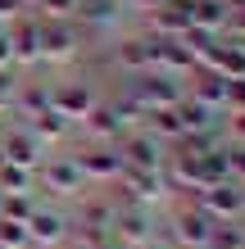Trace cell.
Segmentation results:
<instances>
[{
  "label": "cell",
  "instance_id": "6da1fadb",
  "mask_svg": "<svg viewBox=\"0 0 245 249\" xmlns=\"http://www.w3.org/2000/svg\"><path fill=\"white\" fill-rule=\"evenodd\" d=\"M209 231H213V217L200 209V204H177V209L159 222V236L172 249H205Z\"/></svg>",
  "mask_w": 245,
  "mask_h": 249
},
{
  "label": "cell",
  "instance_id": "7a4b0ae2",
  "mask_svg": "<svg viewBox=\"0 0 245 249\" xmlns=\"http://www.w3.org/2000/svg\"><path fill=\"white\" fill-rule=\"evenodd\" d=\"M113 231L109 236L118 240L123 249H132V245H146L150 236H159V213L150 209V204H136V199H123V195H113Z\"/></svg>",
  "mask_w": 245,
  "mask_h": 249
},
{
  "label": "cell",
  "instance_id": "3957f363",
  "mask_svg": "<svg viewBox=\"0 0 245 249\" xmlns=\"http://www.w3.org/2000/svg\"><path fill=\"white\" fill-rule=\"evenodd\" d=\"M82 50H86V32L73 23V18H50V23H41V64H73L82 59Z\"/></svg>",
  "mask_w": 245,
  "mask_h": 249
},
{
  "label": "cell",
  "instance_id": "277c9868",
  "mask_svg": "<svg viewBox=\"0 0 245 249\" xmlns=\"http://www.w3.org/2000/svg\"><path fill=\"white\" fill-rule=\"evenodd\" d=\"M127 95L136 100L141 109H172L182 100V91H186V82H177V77H164V72H136V77H127V86H123Z\"/></svg>",
  "mask_w": 245,
  "mask_h": 249
},
{
  "label": "cell",
  "instance_id": "5b68a950",
  "mask_svg": "<svg viewBox=\"0 0 245 249\" xmlns=\"http://www.w3.org/2000/svg\"><path fill=\"white\" fill-rule=\"evenodd\" d=\"M37 190H50L59 199H77L86 190V177L73 154H46V163L37 168Z\"/></svg>",
  "mask_w": 245,
  "mask_h": 249
},
{
  "label": "cell",
  "instance_id": "8992f818",
  "mask_svg": "<svg viewBox=\"0 0 245 249\" xmlns=\"http://www.w3.org/2000/svg\"><path fill=\"white\" fill-rule=\"evenodd\" d=\"M23 227H27V236H32V249H59V245L73 240V217H68L59 204H37Z\"/></svg>",
  "mask_w": 245,
  "mask_h": 249
},
{
  "label": "cell",
  "instance_id": "52a82bcc",
  "mask_svg": "<svg viewBox=\"0 0 245 249\" xmlns=\"http://www.w3.org/2000/svg\"><path fill=\"white\" fill-rule=\"evenodd\" d=\"M95 100H100V86H95L91 77H64V82H55V86H50V109H55V113H64L73 127L86 118V113H91Z\"/></svg>",
  "mask_w": 245,
  "mask_h": 249
},
{
  "label": "cell",
  "instance_id": "ba28073f",
  "mask_svg": "<svg viewBox=\"0 0 245 249\" xmlns=\"http://www.w3.org/2000/svg\"><path fill=\"white\" fill-rule=\"evenodd\" d=\"M109 68L118 72V77L150 72V68H154V41H150V32H136V36H118V41H109Z\"/></svg>",
  "mask_w": 245,
  "mask_h": 249
},
{
  "label": "cell",
  "instance_id": "9c48e42d",
  "mask_svg": "<svg viewBox=\"0 0 245 249\" xmlns=\"http://www.w3.org/2000/svg\"><path fill=\"white\" fill-rule=\"evenodd\" d=\"M0 150H5L9 163H19L27 172H37L41 163H46V154H50L46 145L32 136V127H27V123H5V127H0Z\"/></svg>",
  "mask_w": 245,
  "mask_h": 249
},
{
  "label": "cell",
  "instance_id": "30bf717a",
  "mask_svg": "<svg viewBox=\"0 0 245 249\" xmlns=\"http://www.w3.org/2000/svg\"><path fill=\"white\" fill-rule=\"evenodd\" d=\"M113 195H86L77 204V213H68L73 217V240H95V236H109L113 231Z\"/></svg>",
  "mask_w": 245,
  "mask_h": 249
},
{
  "label": "cell",
  "instance_id": "8fae6325",
  "mask_svg": "<svg viewBox=\"0 0 245 249\" xmlns=\"http://www.w3.org/2000/svg\"><path fill=\"white\" fill-rule=\"evenodd\" d=\"M73 159H77V168H82V177H86V181H105V186H113V181H118V172H123V154H118V145L86 141L82 150H73Z\"/></svg>",
  "mask_w": 245,
  "mask_h": 249
},
{
  "label": "cell",
  "instance_id": "7c38bea8",
  "mask_svg": "<svg viewBox=\"0 0 245 249\" xmlns=\"http://www.w3.org/2000/svg\"><path fill=\"white\" fill-rule=\"evenodd\" d=\"M195 204L213 217V222H241V217H245V186L241 181L209 186V190H200V195H195Z\"/></svg>",
  "mask_w": 245,
  "mask_h": 249
},
{
  "label": "cell",
  "instance_id": "4fadbf2b",
  "mask_svg": "<svg viewBox=\"0 0 245 249\" xmlns=\"http://www.w3.org/2000/svg\"><path fill=\"white\" fill-rule=\"evenodd\" d=\"M9 50H14V68H41V18L37 14H19L9 23Z\"/></svg>",
  "mask_w": 245,
  "mask_h": 249
},
{
  "label": "cell",
  "instance_id": "5bb4252c",
  "mask_svg": "<svg viewBox=\"0 0 245 249\" xmlns=\"http://www.w3.org/2000/svg\"><path fill=\"white\" fill-rule=\"evenodd\" d=\"M113 186H123L118 190L123 199L150 204V209H159V199H168L164 195V181H159V168H132V163H123V172H118V181H113Z\"/></svg>",
  "mask_w": 245,
  "mask_h": 249
},
{
  "label": "cell",
  "instance_id": "9a60e30c",
  "mask_svg": "<svg viewBox=\"0 0 245 249\" xmlns=\"http://www.w3.org/2000/svg\"><path fill=\"white\" fill-rule=\"evenodd\" d=\"M77 127L86 131V141H100V145H118L127 136V131H123V118H118V109H113L109 95H100L95 105H91V113H86Z\"/></svg>",
  "mask_w": 245,
  "mask_h": 249
},
{
  "label": "cell",
  "instance_id": "2e32d148",
  "mask_svg": "<svg viewBox=\"0 0 245 249\" xmlns=\"http://www.w3.org/2000/svg\"><path fill=\"white\" fill-rule=\"evenodd\" d=\"M118 154H123V163H132V168H164V141H154L146 127H136V131H127V136L118 141Z\"/></svg>",
  "mask_w": 245,
  "mask_h": 249
},
{
  "label": "cell",
  "instance_id": "e0dca14e",
  "mask_svg": "<svg viewBox=\"0 0 245 249\" xmlns=\"http://www.w3.org/2000/svg\"><path fill=\"white\" fill-rule=\"evenodd\" d=\"M186 95L200 100V105H209L213 113H227V77H218V72H209V68H195L191 77H186Z\"/></svg>",
  "mask_w": 245,
  "mask_h": 249
},
{
  "label": "cell",
  "instance_id": "ac0fdd59",
  "mask_svg": "<svg viewBox=\"0 0 245 249\" xmlns=\"http://www.w3.org/2000/svg\"><path fill=\"white\" fill-rule=\"evenodd\" d=\"M118 18H123V0H77V14H73V23L82 27L86 36L113 27Z\"/></svg>",
  "mask_w": 245,
  "mask_h": 249
},
{
  "label": "cell",
  "instance_id": "d6986e66",
  "mask_svg": "<svg viewBox=\"0 0 245 249\" xmlns=\"http://www.w3.org/2000/svg\"><path fill=\"white\" fill-rule=\"evenodd\" d=\"M146 18H150L146 32H154V36H182L186 27H191V0H164L154 14H146Z\"/></svg>",
  "mask_w": 245,
  "mask_h": 249
},
{
  "label": "cell",
  "instance_id": "ffe728a7",
  "mask_svg": "<svg viewBox=\"0 0 245 249\" xmlns=\"http://www.w3.org/2000/svg\"><path fill=\"white\" fill-rule=\"evenodd\" d=\"M46 109H50V82H19V91H14V105H9L14 118L32 123V118H41Z\"/></svg>",
  "mask_w": 245,
  "mask_h": 249
},
{
  "label": "cell",
  "instance_id": "44dd1931",
  "mask_svg": "<svg viewBox=\"0 0 245 249\" xmlns=\"http://www.w3.org/2000/svg\"><path fill=\"white\" fill-rule=\"evenodd\" d=\"M191 172H195V186H200V190L232 181V168H227V145H223V150H213V154L191 159Z\"/></svg>",
  "mask_w": 245,
  "mask_h": 249
},
{
  "label": "cell",
  "instance_id": "7402d4cb",
  "mask_svg": "<svg viewBox=\"0 0 245 249\" xmlns=\"http://www.w3.org/2000/svg\"><path fill=\"white\" fill-rule=\"evenodd\" d=\"M172 113H177V123H182V131H205V127H218L227 113H213L209 105H200V100H191L182 91V100L172 105Z\"/></svg>",
  "mask_w": 245,
  "mask_h": 249
},
{
  "label": "cell",
  "instance_id": "603a6c76",
  "mask_svg": "<svg viewBox=\"0 0 245 249\" xmlns=\"http://www.w3.org/2000/svg\"><path fill=\"white\" fill-rule=\"evenodd\" d=\"M27 127H32V136H37L41 145H46V150H55L59 141H68V136H73V123H68L64 113H55V109H46L41 118H32Z\"/></svg>",
  "mask_w": 245,
  "mask_h": 249
},
{
  "label": "cell",
  "instance_id": "cb8c5ba5",
  "mask_svg": "<svg viewBox=\"0 0 245 249\" xmlns=\"http://www.w3.org/2000/svg\"><path fill=\"white\" fill-rule=\"evenodd\" d=\"M191 27L223 36L227 32V0H191Z\"/></svg>",
  "mask_w": 245,
  "mask_h": 249
},
{
  "label": "cell",
  "instance_id": "d4e9b609",
  "mask_svg": "<svg viewBox=\"0 0 245 249\" xmlns=\"http://www.w3.org/2000/svg\"><path fill=\"white\" fill-rule=\"evenodd\" d=\"M205 249H245V222H213Z\"/></svg>",
  "mask_w": 245,
  "mask_h": 249
},
{
  "label": "cell",
  "instance_id": "484cf974",
  "mask_svg": "<svg viewBox=\"0 0 245 249\" xmlns=\"http://www.w3.org/2000/svg\"><path fill=\"white\" fill-rule=\"evenodd\" d=\"M0 190L5 195H27V190H37V172H27L19 163H5L0 168Z\"/></svg>",
  "mask_w": 245,
  "mask_h": 249
},
{
  "label": "cell",
  "instance_id": "4316f807",
  "mask_svg": "<svg viewBox=\"0 0 245 249\" xmlns=\"http://www.w3.org/2000/svg\"><path fill=\"white\" fill-rule=\"evenodd\" d=\"M37 204H41L37 190H27V195H5V213H0V217H9V222H27Z\"/></svg>",
  "mask_w": 245,
  "mask_h": 249
},
{
  "label": "cell",
  "instance_id": "83f0119b",
  "mask_svg": "<svg viewBox=\"0 0 245 249\" xmlns=\"http://www.w3.org/2000/svg\"><path fill=\"white\" fill-rule=\"evenodd\" d=\"M27 14H37L41 23H50V18H73V14H77V0H37Z\"/></svg>",
  "mask_w": 245,
  "mask_h": 249
},
{
  "label": "cell",
  "instance_id": "f1b7e54d",
  "mask_svg": "<svg viewBox=\"0 0 245 249\" xmlns=\"http://www.w3.org/2000/svg\"><path fill=\"white\" fill-rule=\"evenodd\" d=\"M0 249H32L27 227H23V222H9V217H0Z\"/></svg>",
  "mask_w": 245,
  "mask_h": 249
},
{
  "label": "cell",
  "instance_id": "f546056e",
  "mask_svg": "<svg viewBox=\"0 0 245 249\" xmlns=\"http://www.w3.org/2000/svg\"><path fill=\"white\" fill-rule=\"evenodd\" d=\"M14 91H19V72H0V118L9 113V105H14Z\"/></svg>",
  "mask_w": 245,
  "mask_h": 249
},
{
  "label": "cell",
  "instance_id": "4dcf8cb0",
  "mask_svg": "<svg viewBox=\"0 0 245 249\" xmlns=\"http://www.w3.org/2000/svg\"><path fill=\"white\" fill-rule=\"evenodd\" d=\"M227 113H245V77L227 82Z\"/></svg>",
  "mask_w": 245,
  "mask_h": 249
},
{
  "label": "cell",
  "instance_id": "1f68e13d",
  "mask_svg": "<svg viewBox=\"0 0 245 249\" xmlns=\"http://www.w3.org/2000/svg\"><path fill=\"white\" fill-rule=\"evenodd\" d=\"M227 168H232V181L245 186V145H227Z\"/></svg>",
  "mask_w": 245,
  "mask_h": 249
},
{
  "label": "cell",
  "instance_id": "d6a6232c",
  "mask_svg": "<svg viewBox=\"0 0 245 249\" xmlns=\"http://www.w3.org/2000/svg\"><path fill=\"white\" fill-rule=\"evenodd\" d=\"M223 127H227V145H245V113H227Z\"/></svg>",
  "mask_w": 245,
  "mask_h": 249
},
{
  "label": "cell",
  "instance_id": "836d02e7",
  "mask_svg": "<svg viewBox=\"0 0 245 249\" xmlns=\"http://www.w3.org/2000/svg\"><path fill=\"white\" fill-rule=\"evenodd\" d=\"M223 36H236V41H245V5L227 9V32H223Z\"/></svg>",
  "mask_w": 245,
  "mask_h": 249
},
{
  "label": "cell",
  "instance_id": "e575fe53",
  "mask_svg": "<svg viewBox=\"0 0 245 249\" xmlns=\"http://www.w3.org/2000/svg\"><path fill=\"white\" fill-rule=\"evenodd\" d=\"M77 249H123L118 240H113V236H95V240H73Z\"/></svg>",
  "mask_w": 245,
  "mask_h": 249
},
{
  "label": "cell",
  "instance_id": "d590c367",
  "mask_svg": "<svg viewBox=\"0 0 245 249\" xmlns=\"http://www.w3.org/2000/svg\"><path fill=\"white\" fill-rule=\"evenodd\" d=\"M14 68V50H9V32H0V72H9ZM19 72V68H14Z\"/></svg>",
  "mask_w": 245,
  "mask_h": 249
},
{
  "label": "cell",
  "instance_id": "8d00e7d4",
  "mask_svg": "<svg viewBox=\"0 0 245 249\" xmlns=\"http://www.w3.org/2000/svg\"><path fill=\"white\" fill-rule=\"evenodd\" d=\"M19 14H27V9L19 5V0H0V18H5V23H14Z\"/></svg>",
  "mask_w": 245,
  "mask_h": 249
},
{
  "label": "cell",
  "instance_id": "74e56055",
  "mask_svg": "<svg viewBox=\"0 0 245 249\" xmlns=\"http://www.w3.org/2000/svg\"><path fill=\"white\" fill-rule=\"evenodd\" d=\"M123 5H132V9H141V14H154L164 0H123Z\"/></svg>",
  "mask_w": 245,
  "mask_h": 249
},
{
  "label": "cell",
  "instance_id": "f35d334b",
  "mask_svg": "<svg viewBox=\"0 0 245 249\" xmlns=\"http://www.w3.org/2000/svg\"><path fill=\"white\" fill-rule=\"evenodd\" d=\"M132 249H172V245H168V240H164V236H150V240H146V245H132Z\"/></svg>",
  "mask_w": 245,
  "mask_h": 249
},
{
  "label": "cell",
  "instance_id": "ab89813d",
  "mask_svg": "<svg viewBox=\"0 0 245 249\" xmlns=\"http://www.w3.org/2000/svg\"><path fill=\"white\" fill-rule=\"evenodd\" d=\"M19 5H23V9H32V5H37V0H19Z\"/></svg>",
  "mask_w": 245,
  "mask_h": 249
},
{
  "label": "cell",
  "instance_id": "60d3db41",
  "mask_svg": "<svg viewBox=\"0 0 245 249\" xmlns=\"http://www.w3.org/2000/svg\"><path fill=\"white\" fill-rule=\"evenodd\" d=\"M0 213H5V190H0Z\"/></svg>",
  "mask_w": 245,
  "mask_h": 249
},
{
  "label": "cell",
  "instance_id": "b9f144b4",
  "mask_svg": "<svg viewBox=\"0 0 245 249\" xmlns=\"http://www.w3.org/2000/svg\"><path fill=\"white\" fill-rule=\"evenodd\" d=\"M5 163H9V159H5V150H0V168H5Z\"/></svg>",
  "mask_w": 245,
  "mask_h": 249
},
{
  "label": "cell",
  "instance_id": "7bdbcfd3",
  "mask_svg": "<svg viewBox=\"0 0 245 249\" xmlns=\"http://www.w3.org/2000/svg\"><path fill=\"white\" fill-rule=\"evenodd\" d=\"M0 32H9V23H5V18H0Z\"/></svg>",
  "mask_w": 245,
  "mask_h": 249
},
{
  "label": "cell",
  "instance_id": "ee69618b",
  "mask_svg": "<svg viewBox=\"0 0 245 249\" xmlns=\"http://www.w3.org/2000/svg\"><path fill=\"white\" fill-rule=\"evenodd\" d=\"M241 222H245V217H241Z\"/></svg>",
  "mask_w": 245,
  "mask_h": 249
},
{
  "label": "cell",
  "instance_id": "f6af8a7d",
  "mask_svg": "<svg viewBox=\"0 0 245 249\" xmlns=\"http://www.w3.org/2000/svg\"><path fill=\"white\" fill-rule=\"evenodd\" d=\"M0 127H5V123H0Z\"/></svg>",
  "mask_w": 245,
  "mask_h": 249
},
{
  "label": "cell",
  "instance_id": "bcb514c9",
  "mask_svg": "<svg viewBox=\"0 0 245 249\" xmlns=\"http://www.w3.org/2000/svg\"><path fill=\"white\" fill-rule=\"evenodd\" d=\"M73 249H77V245H73Z\"/></svg>",
  "mask_w": 245,
  "mask_h": 249
}]
</instances>
